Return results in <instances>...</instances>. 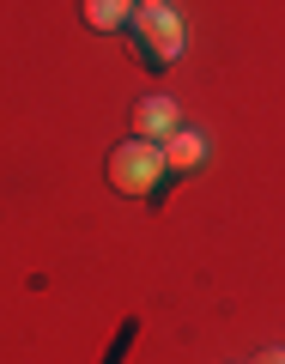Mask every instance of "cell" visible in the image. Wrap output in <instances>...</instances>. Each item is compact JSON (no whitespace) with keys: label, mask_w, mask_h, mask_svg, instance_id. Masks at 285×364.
<instances>
[{"label":"cell","mask_w":285,"mask_h":364,"mask_svg":"<svg viewBox=\"0 0 285 364\" xmlns=\"http://www.w3.org/2000/svg\"><path fill=\"white\" fill-rule=\"evenodd\" d=\"M182 43H188L182 37V18L170 13L164 0H146L140 18H134V49H140V61L146 67H170L182 55Z\"/></svg>","instance_id":"obj_1"},{"label":"cell","mask_w":285,"mask_h":364,"mask_svg":"<svg viewBox=\"0 0 285 364\" xmlns=\"http://www.w3.org/2000/svg\"><path fill=\"white\" fill-rule=\"evenodd\" d=\"M164 152H158L152 140H128L109 152V182H116L122 195H158L164 188Z\"/></svg>","instance_id":"obj_2"},{"label":"cell","mask_w":285,"mask_h":364,"mask_svg":"<svg viewBox=\"0 0 285 364\" xmlns=\"http://www.w3.org/2000/svg\"><path fill=\"white\" fill-rule=\"evenodd\" d=\"M182 122H176V104H170V97H140V104H134V140H170V134H176Z\"/></svg>","instance_id":"obj_3"},{"label":"cell","mask_w":285,"mask_h":364,"mask_svg":"<svg viewBox=\"0 0 285 364\" xmlns=\"http://www.w3.org/2000/svg\"><path fill=\"white\" fill-rule=\"evenodd\" d=\"M200 158H207V146H200L195 128H176V134L164 140V164H170V170H195Z\"/></svg>","instance_id":"obj_4"},{"label":"cell","mask_w":285,"mask_h":364,"mask_svg":"<svg viewBox=\"0 0 285 364\" xmlns=\"http://www.w3.org/2000/svg\"><path fill=\"white\" fill-rule=\"evenodd\" d=\"M79 13H85L91 31H116L134 18V0H79Z\"/></svg>","instance_id":"obj_5"},{"label":"cell","mask_w":285,"mask_h":364,"mask_svg":"<svg viewBox=\"0 0 285 364\" xmlns=\"http://www.w3.org/2000/svg\"><path fill=\"white\" fill-rule=\"evenodd\" d=\"M255 364H285V352H279V346H267V352H261Z\"/></svg>","instance_id":"obj_6"}]
</instances>
